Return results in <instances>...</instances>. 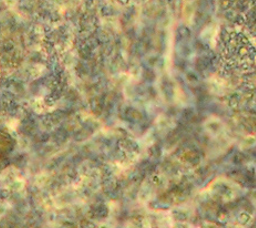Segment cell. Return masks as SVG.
<instances>
[{
	"instance_id": "obj_1",
	"label": "cell",
	"mask_w": 256,
	"mask_h": 228,
	"mask_svg": "<svg viewBox=\"0 0 256 228\" xmlns=\"http://www.w3.org/2000/svg\"><path fill=\"white\" fill-rule=\"evenodd\" d=\"M8 139H7V136L4 135V133H2V132H0V156L2 155H4V152L7 151V149H8Z\"/></svg>"
}]
</instances>
